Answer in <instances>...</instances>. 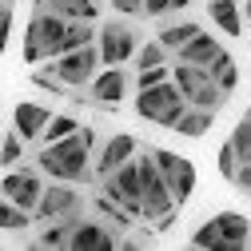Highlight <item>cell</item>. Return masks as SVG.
Instances as JSON below:
<instances>
[{"mask_svg":"<svg viewBox=\"0 0 251 251\" xmlns=\"http://www.w3.org/2000/svg\"><path fill=\"white\" fill-rule=\"evenodd\" d=\"M192 247H200V251H227L224 235H219V224H215V215H211V219H203V224L192 231Z\"/></svg>","mask_w":251,"mask_h":251,"instance_id":"cell-23","label":"cell"},{"mask_svg":"<svg viewBox=\"0 0 251 251\" xmlns=\"http://www.w3.org/2000/svg\"><path fill=\"white\" fill-rule=\"evenodd\" d=\"M112 8L120 16H136V12H144V0H112Z\"/></svg>","mask_w":251,"mask_h":251,"instance_id":"cell-34","label":"cell"},{"mask_svg":"<svg viewBox=\"0 0 251 251\" xmlns=\"http://www.w3.org/2000/svg\"><path fill=\"white\" fill-rule=\"evenodd\" d=\"M24 136L12 128V132H4V148H0V160H4V168H16L20 160H24Z\"/></svg>","mask_w":251,"mask_h":251,"instance_id":"cell-27","label":"cell"},{"mask_svg":"<svg viewBox=\"0 0 251 251\" xmlns=\"http://www.w3.org/2000/svg\"><path fill=\"white\" fill-rule=\"evenodd\" d=\"M36 12H60L64 20H96V0H36Z\"/></svg>","mask_w":251,"mask_h":251,"instance_id":"cell-18","label":"cell"},{"mask_svg":"<svg viewBox=\"0 0 251 251\" xmlns=\"http://www.w3.org/2000/svg\"><path fill=\"white\" fill-rule=\"evenodd\" d=\"M96 44H100V56H104V68L108 64H128V60L140 52V32L128 24V20H108L104 28H100V36H96Z\"/></svg>","mask_w":251,"mask_h":251,"instance_id":"cell-8","label":"cell"},{"mask_svg":"<svg viewBox=\"0 0 251 251\" xmlns=\"http://www.w3.org/2000/svg\"><path fill=\"white\" fill-rule=\"evenodd\" d=\"M92 207H96V215L104 219V224H112V227H120V231H128V227L136 224V215H132L128 207H120L116 200H108L104 192L96 196V203H92Z\"/></svg>","mask_w":251,"mask_h":251,"instance_id":"cell-20","label":"cell"},{"mask_svg":"<svg viewBox=\"0 0 251 251\" xmlns=\"http://www.w3.org/2000/svg\"><path fill=\"white\" fill-rule=\"evenodd\" d=\"M48 124H52V108H44V104H36V100H20V104L12 108V128H16L28 144L40 140Z\"/></svg>","mask_w":251,"mask_h":251,"instance_id":"cell-14","label":"cell"},{"mask_svg":"<svg viewBox=\"0 0 251 251\" xmlns=\"http://www.w3.org/2000/svg\"><path fill=\"white\" fill-rule=\"evenodd\" d=\"M187 4H192V0H172V8H176V12H183Z\"/></svg>","mask_w":251,"mask_h":251,"instance_id":"cell-36","label":"cell"},{"mask_svg":"<svg viewBox=\"0 0 251 251\" xmlns=\"http://www.w3.org/2000/svg\"><path fill=\"white\" fill-rule=\"evenodd\" d=\"M32 219H36V211H28V207H20V203H12V200L0 203V227H4L8 235L24 231V227H32Z\"/></svg>","mask_w":251,"mask_h":251,"instance_id":"cell-21","label":"cell"},{"mask_svg":"<svg viewBox=\"0 0 251 251\" xmlns=\"http://www.w3.org/2000/svg\"><path fill=\"white\" fill-rule=\"evenodd\" d=\"M172 12V0H144V16H164Z\"/></svg>","mask_w":251,"mask_h":251,"instance_id":"cell-35","label":"cell"},{"mask_svg":"<svg viewBox=\"0 0 251 251\" xmlns=\"http://www.w3.org/2000/svg\"><path fill=\"white\" fill-rule=\"evenodd\" d=\"M8 36H12V4L0 8V44H8Z\"/></svg>","mask_w":251,"mask_h":251,"instance_id":"cell-33","label":"cell"},{"mask_svg":"<svg viewBox=\"0 0 251 251\" xmlns=\"http://www.w3.org/2000/svg\"><path fill=\"white\" fill-rule=\"evenodd\" d=\"M104 196L116 200L120 207H128L136 219H144V179H140V160H128L124 168H116L112 176L100 179Z\"/></svg>","mask_w":251,"mask_h":251,"instance_id":"cell-6","label":"cell"},{"mask_svg":"<svg viewBox=\"0 0 251 251\" xmlns=\"http://www.w3.org/2000/svg\"><path fill=\"white\" fill-rule=\"evenodd\" d=\"M92 148L84 140V128L68 140H56V144H44L40 155H36V168L48 176V179H64V183H92L96 179V168H92Z\"/></svg>","mask_w":251,"mask_h":251,"instance_id":"cell-1","label":"cell"},{"mask_svg":"<svg viewBox=\"0 0 251 251\" xmlns=\"http://www.w3.org/2000/svg\"><path fill=\"white\" fill-rule=\"evenodd\" d=\"M207 72H211V80H215L219 88H224L227 96H231V92H235V84H239V68H235V60H231L227 52L219 56V60H215V64H211Z\"/></svg>","mask_w":251,"mask_h":251,"instance_id":"cell-25","label":"cell"},{"mask_svg":"<svg viewBox=\"0 0 251 251\" xmlns=\"http://www.w3.org/2000/svg\"><path fill=\"white\" fill-rule=\"evenodd\" d=\"M72 251H112L120 247V239L112 235V224H104V219L96 215H80L76 219V227H72V239H68Z\"/></svg>","mask_w":251,"mask_h":251,"instance_id":"cell-13","label":"cell"},{"mask_svg":"<svg viewBox=\"0 0 251 251\" xmlns=\"http://www.w3.org/2000/svg\"><path fill=\"white\" fill-rule=\"evenodd\" d=\"M64 32H68V20L60 12H32L24 28V64L36 68V64H48L64 52Z\"/></svg>","mask_w":251,"mask_h":251,"instance_id":"cell-2","label":"cell"},{"mask_svg":"<svg viewBox=\"0 0 251 251\" xmlns=\"http://www.w3.org/2000/svg\"><path fill=\"white\" fill-rule=\"evenodd\" d=\"M187 108H192V100L183 96V88L176 80L140 88V96H136V116L148 120V124H160V128H176Z\"/></svg>","mask_w":251,"mask_h":251,"instance_id":"cell-3","label":"cell"},{"mask_svg":"<svg viewBox=\"0 0 251 251\" xmlns=\"http://www.w3.org/2000/svg\"><path fill=\"white\" fill-rule=\"evenodd\" d=\"M179 60H187V64H200V68H211L219 56H224V48H219V40L215 36H207V32H200L196 40H187L179 52H176Z\"/></svg>","mask_w":251,"mask_h":251,"instance_id":"cell-16","label":"cell"},{"mask_svg":"<svg viewBox=\"0 0 251 251\" xmlns=\"http://www.w3.org/2000/svg\"><path fill=\"white\" fill-rule=\"evenodd\" d=\"M247 116H251V108H247Z\"/></svg>","mask_w":251,"mask_h":251,"instance_id":"cell-39","label":"cell"},{"mask_svg":"<svg viewBox=\"0 0 251 251\" xmlns=\"http://www.w3.org/2000/svg\"><path fill=\"white\" fill-rule=\"evenodd\" d=\"M219 176H224V179H235V172H239V151H235V144L227 140L224 148H219Z\"/></svg>","mask_w":251,"mask_h":251,"instance_id":"cell-30","label":"cell"},{"mask_svg":"<svg viewBox=\"0 0 251 251\" xmlns=\"http://www.w3.org/2000/svg\"><path fill=\"white\" fill-rule=\"evenodd\" d=\"M84 128V124L72 116V112H60V116H52V124H48V128H44V144H56V140H68V136H76Z\"/></svg>","mask_w":251,"mask_h":251,"instance_id":"cell-24","label":"cell"},{"mask_svg":"<svg viewBox=\"0 0 251 251\" xmlns=\"http://www.w3.org/2000/svg\"><path fill=\"white\" fill-rule=\"evenodd\" d=\"M32 84H36V88H44V92H52V96H68V92H72L64 80L52 72V68H44V72L36 68V72H32Z\"/></svg>","mask_w":251,"mask_h":251,"instance_id":"cell-28","label":"cell"},{"mask_svg":"<svg viewBox=\"0 0 251 251\" xmlns=\"http://www.w3.org/2000/svg\"><path fill=\"white\" fill-rule=\"evenodd\" d=\"M151 155H155V164H160V172H164V179H168V187H172L176 203L183 207L187 200L196 196V183H200L196 164L187 160V155H179V151H168V148H151Z\"/></svg>","mask_w":251,"mask_h":251,"instance_id":"cell-7","label":"cell"},{"mask_svg":"<svg viewBox=\"0 0 251 251\" xmlns=\"http://www.w3.org/2000/svg\"><path fill=\"white\" fill-rule=\"evenodd\" d=\"M200 32H203V28H200L196 20H179V24H168V28H164V32H160V40L168 44V52H179L187 40H196Z\"/></svg>","mask_w":251,"mask_h":251,"instance_id":"cell-22","label":"cell"},{"mask_svg":"<svg viewBox=\"0 0 251 251\" xmlns=\"http://www.w3.org/2000/svg\"><path fill=\"white\" fill-rule=\"evenodd\" d=\"M136 160H140V179H144V219H148V224H155V219L176 215V211H179V203H176V196H172V187H168V179H164L160 164H155L151 148H148V151H140Z\"/></svg>","mask_w":251,"mask_h":251,"instance_id":"cell-4","label":"cell"},{"mask_svg":"<svg viewBox=\"0 0 251 251\" xmlns=\"http://www.w3.org/2000/svg\"><path fill=\"white\" fill-rule=\"evenodd\" d=\"M243 8H247V24H251V0H247V4H243Z\"/></svg>","mask_w":251,"mask_h":251,"instance_id":"cell-37","label":"cell"},{"mask_svg":"<svg viewBox=\"0 0 251 251\" xmlns=\"http://www.w3.org/2000/svg\"><path fill=\"white\" fill-rule=\"evenodd\" d=\"M215 224H219V235H224L227 251L251 247V219H247V215H239V211H219Z\"/></svg>","mask_w":251,"mask_h":251,"instance_id":"cell-15","label":"cell"},{"mask_svg":"<svg viewBox=\"0 0 251 251\" xmlns=\"http://www.w3.org/2000/svg\"><path fill=\"white\" fill-rule=\"evenodd\" d=\"M231 144H235V151H239V160H251V116H247V112H243V120L235 124Z\"/></svg>","mask_w":251,"mask_h":251,"instance_id":"cell-29","label":"cell"},{"mask_svg":"<svg viewBox=\"0 0 251 251\" xmlns=\"http://www.w3.org/2000/svg\"><path fill=\"white\" fill-rule=\"evenodd\" d=\"M48 68L64 80L72 92H76V88H88L92 80L100 76V68H104L100 44H84V48H72V52H60L56 60H48Z\"/></svg>","mask_w":251,"mask_h":251,"instance_id":"cell-5","label":"cell"},{"mask_svg":"<svg viewBox=\"0 0 251 251\" xmlns=\"http://www.w3.org/2000/svg\"><path fill=\"white\" fill-rule=\"evenodd\" d=\"M164 80H172V68H168V64L140 68V76H136V88H151V84H164Z\"/></svg>","mask_w":251,"mask_h":251,"instance_id":"cell-31","label":"cell"},{"mask_svg":"<svg viewBox=\"0 0 251 251\" xmlns=\"http://www.w3.org/2000/svg\"><path fill=\"white\" fill-rule=\"evenodd\" d=\"M44 179H40V168H8L4 179H0V192H4V200L28 207V211H36L40 196H44Z\"/></svg>","mask_w":251,"mask_h":251,"instance_id":"cell-11","label":"cell"},{"mask_svg":"<svg viewBox=\"0 0 251 251\" xmlns=\"http://www.w3.org/2000/svg\"><path fill=\"white\" fill-rule=\"evenodd\" d=\"M168 56H172V52H168V44L155 36V40H148V44L136 52V64H140V68H155V64H168Z\"/></svg>","mask_w":251,"mask_h":251,"instance_id":"cell-26","label":"cell"},{"mask_svg":"<svg viewBox=\"0 0 251 251\" xmlns=\"http://www.w3.org/2000/svg\"><path fill=\"white\" fill-rule=\"evenodd\" d=\"M239 192H251V160H239V172H235V179H231Z\"/></svg>","mask_w":251,"mask_h":251,"instance_id":"cell-32","label":"cell"},{"mask_svg":"<svg viewBox=\"0 0 251 251\" xmlns=\"http://www.w3.org/2000/svg\"><path fill=\"white\" fill-rule=\"evenodd\" d=\"M207 16L215 20V28L224 36H239L243 32V8H239V0H207Z\"/></svg>","mask_w":251,"mask_h":251,"instance_id":"cell-17","label":"cell"},{"mask_svg":"<svg viewBox=\"0 0 251 251\" xmlns=\"http://www.w3.org/2000/svg\"><path fill=\"white\" fill-rule=\"evenodd\" d=\"M136 151H140V144H136V136H132V132H112V136L104 140V148L92 155L96 179H104V176H112L116 168H124L128 160H136Z\"/></svg>","mask_w":251,"mask_h":251,"instance_id":"cell-12","label":"cell"},{"mask_svg":"<svg viewBox=\"0 0 251 251\" xmlns=\"http://www.w3.org/2000/svg\"><path fill=\"white\" fill-rule=\"evenodd\" d=\"M128 96V72H124V64H108L100 68V76L88 84V100L92 108H100V112H116L120 100Z\"/></svg>","mask_w":251,"mask_h":251,"instance_id":"cell-10","label":"cell"},{"mask_svg":"<svg viewBox=\"0 0 251 251\" xmlns=\"http://www.w3.org/2000/svg\"><path fill=\"white\" fill-rule=\"evenodd\" d=\"M215 116H219V112H207V108H196V104H192V108L179 116V124H176L172 132H176V136H187V140H200V136H207V132H211Z\"/></svg>","mask_w":251,"mask_h":251,"instance_id":"cell-19","label":"cell"},{"mask_svg":"<svg viewBox=\"0 0 251 251\" xmlns=\"http://www.w3.org/2000/svg\"><path fill=\"white\" fill-rule=\"evenodd\" d=\"M68 215H84V196L76 192V183L52 179V183L44 187L40 203H36V219L48 224V219H68Z\"/></svg>","mask_w":251,"mask_h":251,"instance_id":"cell-9","label":"cell"},{"mask_svg":"<svg viewBox=\"0 0 251 251\" xmlns=\"http://www.w3.org/2000/svg\"><path fill=\"white\" fill-rule=\"evenodd\" d=\"M4 4H16V0H4Z\"/></svg>","mask_w":251,"mask_h":251,"instance_id":"cell-38","label":"cell"}]
</instances>
